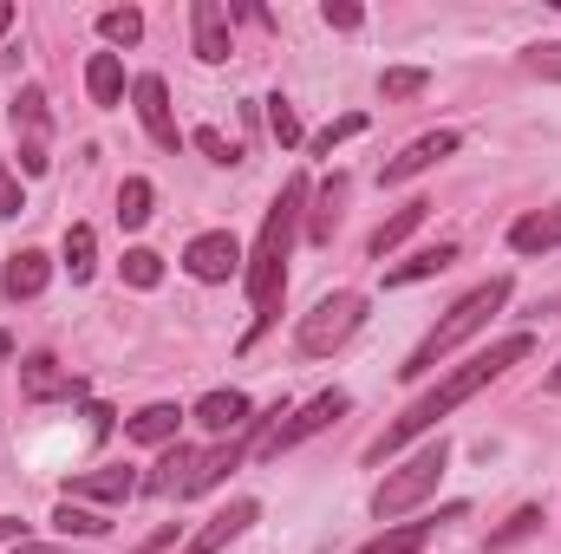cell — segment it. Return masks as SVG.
<instances>
[{
    "instance_id": "cell-1",
    "label": "cell",
    "mask_w": 561,
    "mask_h": 554,
    "mask_svg": "<svg viewBox=\"0 0 561 554\" xmlns=\"http://www.w3.org/2000/svg\"><path fill=\"white\" fill-rule=\"evenodd\" d=\"M529 353H536V339H529V333H510V339H496L490 353H477L470 366H457L450 379H437V385H431L424 399H412L405 412L392 417V424H386V430H379L373 443H366V463H386V457H399V450H405L412 437L437 430V417H450L457 405H463V399H477L483 385H496V379H503L510 366H523Z\"/></svg>"
},
{
    "instance_id": "cell-2",
    "label": "cell",
    "mask_w": 561,
    "mask_h": 554,
    "mask_svg": "<svg viewBox=\"0 0 561 554\" xmlns=\"http://www.w3.org/2000/svg\"><path fill=\"white\" fill-rule=\"evenodd\" d=\"M307 176H287L280 183V196L268 203V216H262V235H255V249H249V307H255V326H249V339L242 346H255L268 326H275L280 313V287H287V255H294V235H300V222H307Z\"/></svg>"
},
{
    "instance_id": "cell-3",
    "label": "cell",
    "mask_w": 561,
    "mask_h": 554,
    "mask_svg": "<svg viewBox=\"0 0 561 554\" xmlns=\"http://www.w3.org/2000/svg\"><path fill=\"white\" fill-rule=\"evenodd\" d=\"M503 300H510V275H490L483 287H470L431 333H424L419 346H412V359L399 366V379H431L437 372V359H450L463 339H477L483 326H490V313H503Z\"/></svg>"
},
{
    "instance_id": "cell-4",
    "label": "cell",
    "mask_w": 561,
    "mask_h": 554,
    "mask_svg": "<svg viewBox=\"0 0 561 554\" xmlns=\"http://www.w3.org/2000/svg\"><path fill=\"white\" fill-rule=\"evenodd\" d=\"M444 463H450V443H444V437H437V443H424L419 457H405V463H399V470H392V476L373 489V516H379V522H399V516H412L424 496L444 483Z\"/></svg>"
},
{
    "instance_id": "cell-5",
    "label": "cell",
    "mask_w": 561,
    "mask_h": 554,
    "mask_svg": "<svg viewBox=\"0 0 561 554\" xmlns=\"http://www.w3.org/2000/svg\"><path fill=\"white\" fill-rule=\"evenodd\" d=\"M359 326H366V293H327V300H313V313H300L294 346H300L307 359H327V353H340Z\"/></svg>"
},
{
    "instance_id": "cell-6",
    "label": "cell",
    "mask_w": 561,
    "mask_h": 554,
    "mask_svg": "<svg viewBox=\"0 0 561 554\" xmlns=\"http://www.w3.org/2000/svg\"><path fill=\"white\" fill-rule=\"evenodd\" d=\"M13 150H20V176L53 170V112H46L39 85H20V99H13Z\"/></svg>"
},
{
    "instance_id": "cell-7",
    "label": "cell",
    "mask_w": 561,
    "mask_h": 554,
    "mask_svg": "<svg viewBox=\"0 0 561 554\" xmlns=\"http://www.w3.org/2000/svg\"><path fill=\"white\" fill-rule=\"evenodd\" d=\"M346 405H353V399H346V392L333 385V392H320L313 405H300V412H287V424H275V430L262 437V457H287L294 443H307L313 430H327L333 417H346Z\"/></svg>"
},
{
    "instance_id": "cell-8",
    "label": "cell",
    "mask_w": 561,
    "mask_h": 554,
    "mask_svg": "<svg viewBox=\"0 0 561 554\" xmlns=\"http://www.w3.org/2000/svg\"><path fill=\"white\" fill-rule=\"evenodd\" d=\"M242 242L229 235V229H209V235H196L190 249H183V268L203 280V287H216V280H229V275H242Z\"/></svg>"
},
{
    "instance_id": "cell-9",
    "label": "cell",
    "mask_w": 561,
    "mask_h": 554,
    "mask_svg": "<svg viewBox=\"0 0 561 554\" xmlns=\"http://www.w3.org/2000/svg\"><path fill=\"white\" fill-rule=\"evenodd\" d=\"M255 522H262V503H255V496H236L229 509H216V516H209V522L183 542V554H222L236 535H249Z\"/></svg>"
},
{
    "instance_id": "cell-10",
    "label": "cell",
    "mask_w": 561,
    "mask_h": 554,
    "mask_svg": "<svg viewBox=\"0 0 561 554\" xmlns=\"http://www.w3.org/2000/svg\"><path fill=\"white\" fill-rule=\"evenodd\" d=\"M457 143H463L457 131H424V138H412L399 157H392V163H386V170H379V183H386V189L412 183V176H424V170H437L444 157H457Z\"/></svg>"
},
{
    "instance_id": "cell-11",
    "label": "cell",
    "mask_w": 561,
    "mask_h": 554,
    "mask_svg": "<svg viewBox=\"0 0 561 554\" xmlns=\"http://www.w3.org/2000/svg\"><path fill=\"white\" fill-rule=\"evenodd\" d=\"M131 105H138L150 143H163V150H176V143H183V131H176V112H170V85H163L157 72L131 79Z\"/></svg>"
},
{
    "instance_id": "cell-12",
    "label": "cell",
    "mask_w": 561,
    "mask_h": 554,
    "mask_svg": "<svg viewBox=\"0 0 561 554\" xmlns=\"http://www.w3.org/2000/svg\"><path fill=\"white\" fill-rule=\"evenodd\" d=\"M79 392H85V385H79L72 372H59L53 353H26V359H20V399L53 405V399H79Z\"/></svg>"
},
{
    "instance_id": "cell-13",
    "label": "cell",
    "mask_w": 561,
    "mask_h": 554,
    "mask_svg": "<svg viewBox=\"0 0 561 554\" xmlns=\"http://www.w3.org/2000/svg\"><path fill=\"white\" fill-rule=\"evenodd\" d=\"M470 516V503H450L444 516H424V522H399V529H386V535H373L359 554H424V542L444 529V522H463Z\"/></svg>"
},
{
    "instance_id": "cell-14",
    "label": "cell",
    "mask_w": 561,
    "mask_h": 554,
    "mask_svg": "<svg viewBox=\"0 0 561 554\" xmlns=\"http://www.w3.org/2000/svg\"><path fill=\"white\" fill-rule=\"evenodd\" d=\"M190 39H196V59H203V66H222V59L236 53L229 13H222L216 0H196V7H190Z\"/></svg>"
},
{
    "instance_id": "cell-15",
    "label": "cell",
    "mask_w": 561,
    "mask_h": 554,
    "mask_svg": "<svg viewBox=\"0 0 561 554\" xmlns=\"http://www.w3.org/2000/svg\"><path fill=\"white\" fill-rule=\"evenodd\" d=\"M72 496H92V503H131L138 496V476L125 470V463H112V470H79V476H66V503Z\"/></svg>"
},
{
    "instance_id": "cell-16",
    "label": "cell",
    "mask_w": 561,
    "mask_h": 554,
    "mask_svg": "<svg viewBox=\"0 0 561 554\" xmlns=\"http://www.w3.org/2000/svg\"><path fill=\"white\" fill-rule=\"evenodd\" d=\"M190 417H196L203 430H216V437H236V430H242V424L255 417V405H249V399H242V392L229 385V392H203Z\"/></svg>"
},
{
    "instance_id": "cell-17",
    "label": "cell",
    "mask_w": 561,
    "mask_h": 554,
    "mask_svg": "<svg viewBox=\"0 0 561 554\" xmlns=\"http://www.w3.org/2000/svg\"><path fill=\"white\" fill-rule=\"evenodd\" d=\"M196 457H203V450H190V443H170V450H163V463H157V476H150V496L190 503V476H196Z\"/></svg>"
},
{
    "instance_id": "cell-18",
    "label": "cell",
    "mask_w": 561,
    "mask_h": 554,
    "mask_svg": "<svg viewBox=\"0 0 561 554\" xmlns=\"http://www.w3.org/2000/svg\"><path fill=\"white\" fill-rule=\"evenodd\" d=\"M46 280H53V262L39 255V249H20V255H7V300H33V293H46Z\"/></svg>"
},
{
    "instance_id": "cell-19",
    "label": "cell",
    "mask_w": 561,
    "mask_h": 554,
    "mask_svg": "<svg viewBox=\"0 0 561 554\" xmlns=\"http://www.w3.org/2000/svg\"><path fill=\"white\" fill-rule=\"evenodd\" d=\"M510 249H516V255H549V249H561V203L523 216V222L510 229Z\"/></svg>"
},
{
    "instance_id": "cell-20",
    "label": "cell",
    "mask_w": 561,
    "mask_h": 554,
    "mask_svg": "<svg viewBox=\"0 0 561 554\" xmlns=\"http://www.w3.org/2000/svg\"><path fill=\"white\" fill-rule=\"evenodd\" d=\"M340 209H346V176H327L320 196H313V209H307V242H333Z\"/></svg>"
},
{
    "instance_id": "cell-21",
    "label": "cell",
    "mask_w": 561,
    "mask_h": 554,
    "mask_svg": "<svg viewBox=\"0 0 561 554\" xmlns=\"http://www.w3.org/2000/svg\"><path fill=\"white\" fill-rule=\"evenodd\" d=\"M424 209H431V203H405L392 222H379V229H373V242H366V255H373V262H386L399 242H412V235H419V222H424Z\"/></svg>"
},
{
    "instance_id": "cell-22",
    "label": "cell",
    "mask_w": 561,
    "mask_h": 554,
    "mask_svg": "<svg viewBox=\"0 0 561 554\" xmlns=\"http://www.w3.org/2000/svg\"><path fill=\"white\" fill-rule=\"evenodd\" d=\"M457 262V242H437V249H419L412 262H399L392 275H386V287H412V280H431V275H444Z\"/></svg>"
},
{
    "instance_id": "cell-23",
    "label": "cell",
    "mask_w": 561,
    "mask_h": 554,
    "mask_svg": "<svg viewBox=\"0 0 561 554\" xmlns=\"http://www.w3.org/2000/svg\"><path fill=\"white\" fill-rule=\"evenodd\" d=\"M85 92H92V105H118V99H125V66H118V53H92Z\"/></svg>"
},
{
    "instance_id": "cell-24",
    "label": "cell",
    "mask_w": 561,
    "mask_h": 554,
    "mask_svg": "<svg viewBox=\"0 0 561 554\" xmlns=\"http://www.w3.org/2000/svg\"><path fill=\"white\" fill-rule=\"evenodd\" d=\"M176 424H183L176 405H144L138 417H125V430H131L138 443H176Z\"/></svg>"
},
{
    "instance_id": "cell-25",
    "label": "cell",
    "mask_w": 561,
    "mask_h": 554,
    "mask_svg": "<svg viewBox=\"0 0 561 554\" xmlns=\"http://www.w3.org/2000/svg\"><path fill=\"white\" fill-rule=\"evenodd\" d=\"M92 268H99V235H92V222H72L66 229V275L92 280Z\"/></svg>"
},
{
    "instance_id": "cell-26",
    "label": "cell",
    "mask_w": 561,
    "mask_h": 554,
    "mask_svg": "<svg viewBox=\"0 0 561 554\" xmlns=\"http://www.w3.org/2000/svg\"><path fill=\"white\" fill-rule=\"evenodd\" d=\"M150 209H157L150 176H125V189H118V222H125V229H144V222H150Z\"/></svg>"
},
{
    "instance_id": "cell-27",
    "label": "cell",
    "mask_w": 561,
    "mask_h": 554,
    "mask_svg": "<svg viewBox=\"0 0 561 554\" xmlns=\"http://www.w3.org/2000/svg\"><path fill=\"white\" fill-rule=\"evenodd\" d=\"M99 33H105L112 46H138L144 39V13L138 7H112V13H99Z\"/></svg>"
},
{
    "instance_id": "cell-28",
    "label": "cell",
    "mask_w": 561,
    "mask_h": 554,
    "mask_svg": "<svg viewBox=\"0 0 561 554\" xmlns=\"http://www.w3.org/2000/svg\"><path fill=\"white\" fill-rule=\"evenodd\" d=\"M53 529H59V535H105V516H92V509H79V503H59V509H53Z\"/></svg>"
},
{
    "instance_id": "cell-29",
    "label": "cell",
    "mask_w": 561,
    "mask_h": 554,
    "mask_svg": "<svg viewBox=\"0 0 561 554\" xmlns=\"http://www.w3.org/2000/svg\"><path fill=\"white\" fill-rule=\"evenodd\" d=\"M125 280H131L138 293H150V287L163 280V255H150V249H131V255H125Z\"/></svg>"
},
{
    "instance_id": "cell-30",
    "label": "cell",
    "mask_w": 561,
    "mask_h": 554,
    "mask_svg": "<svg viewBox=\"0 0 561 554\" xmlns=\"http://www.w3.org/2000/svg\"><path fill=\"white\" fill-rule=\"evenodd\" d=\"M424 85H431V72H419V66H392V72L379 79V92H386V99H419Z\"/></svg>"
},
{
    "instance_id": "cell-31",
    "label": "cell",
    "mask_w": 561,
    "mask_h": 554,
    "mask_svg": "<svg viewBox=\"0 0 561 554\" xmlns=\"http://www.w3.org/2000/svg\"><path fill=\"white\" fill-rule=\"evenodd\" d=\"M268 131H275V143L280 150H294V143H300V118H294V105H287V99H268Z\"/></svg>"
},
{
    "instance_id": "cell-32",
    "label": "cell",
    "mask_w": 561,
    "mask_h": 554,
    "mask_svg": "<svg viewBox=\"0 0 561 554\" xmlns=\"http://www.w3.org/2000/svg\"><path fill=\"white\" fill-rule=\"evenodd\" d=\"M523 66L542 72V79H561V39H536V46L523 53Z\"/></svg>"
},
{
    "instance_id": "cell-33",
    "label": "cell",
    "mask_w": 561,
    "mask_h": 554,
    "mask_svg": "<svg viewBox=\"0 0 561 554\" xmlns=\"http://www.w3.org/2000/svg\"><path fill=\"white\" fill-rule=\"evenodd\" d=\"M320 20H327L333 33H359V26H366V13H359L353 0H327V7H320Z\"/></svg>"
},
{
    "instance_id": "cell-34",
    "label": "cell",
    "mask_w": 561,
    "mask_h": 554,
    "mask_svg": "<svg viewBox=\"0 0 561 554\" xmlns=\"http://www.w3.org/2000/svg\"><path fill=\"white\" fill-rule=\"evenodd\" d=\"M536 529H542V509H516V516H510V529H503V535H490V549H510V542H523V535H536Z\"/></svg>"
},
{
    "instance_id": "cell-35",
    "label": "cell",
    "mask_w": 561,
    "mask_h": 554,
    "mask_svg": "<svg viewBox=\"0 0 561 554\" xmlns=\"http://www.w3.org/2000/svg\"><path fill=\"white\" fill-rule=\"evenodd\" d=\"M196 150H203V157H209V163H242V150H236V143L222 138V131H209V125H203V131H196Z\"/></svg>"
},
{
    "instance_id": "cell-36",
    "label": "cell",
    "mask_w": 561,
    "mask_h": 554,
    "mask_svg": "<svg viewBox=\"0 0 561 554\" xmlns=\"http://www.w3.org/2000/svg\"><path fill=\"white\" fill-rule=\"evenodd\" d=\"M359 131H366V118H359V112H353V118H340V125H327V131H320V138H313V150H320V157H333V143L359 138Z\"/></svg>"
},
{
    "instance_id": "cell-37",
    "label": "cell",
    "mask_w": 561,
    "mask_h": 554,
    "mask_svg": "<svg viewBox=\"0 0 561 554\" xmlns=\"http://www.w3.org/2000/svg\"><path fill=\"white\" fill-rule=\"evenodd\" d=\"M20 209H26V189H20V170H7V163H0V222H7V216H20Z\"/></svg>"
},
{
    "instance_id": "cell-38",
    "label": "cell",
    "mask_w": 561,
    "mask_h": 554,
    "mask_svg": "<svg viewBox=\"0 0 561 554\" xmlns=\"http://www.w3.org/2000/svg\"><path fill=\"white\" fill-rule=\"evenodd\" d=\"M170 542H176V522H163L157 535H144V542H138V549H131V554H163V549H170Z\"/></svg>"
},
{
    "instance_id": "cell-39",
    "label": "cell",
    "mask_w": 561,
    "mask_h": 554,
    "mask_svg": "<svg viewBox=\"0 0 561 554\" xmlns=\"http://www.w3.org/2000/svg\"><path fill=\"white\" fill-rule=\"evenodd\" d=\"M26 535V522H13V516H0V542H20Z\"/></svg>"
},
{
    "instance_id": "cell-40",
    "label": "cell",
    "mask_w": 561,
    "mask_h": 554,
    "mask_svg": "<svg viewBox=\"0 0 561 554\" xmlns=\"http://www.w3.org/2000/svg\"><path fill=\"white\" fill-rule=\"evenodd\" d=\"M7 33H13V7L0 0V39H7Z\"/></svg>"
},
{
    "instance_id": "cell-41",
    "label": "cell",
    "mask_w": 561,
    "mask_h": 554,
    "mask_svg": "<svg viewBox=\"0 0 561 554\" xmlns=\"http://www.w3.org/2000/svg\"><path fill=\"white\" fill-rule=\"evenodd\" d=\"M549 392H561V366H556V372H549Z\"/></svg>"
},
{
    "instance_id": "cell-42",
    "label": "cell",
    "mask_w": 561,
    "mask_h": 554,
    "mask_svg": "<svg viewBox=\"0 0 561 554\" xmlns=\"http://www.w3.org/2000/svg\"><path fill=\"white\" fill-rule=\"evenodd\" d=\"M13 554H59V549H13Z\"/></svg>"
}]
</instances>
